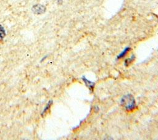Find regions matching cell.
I'll list each match as a JSON object with an SVG mask.
<instances>
[{"instance_id": "obj_6", "label": "cell", "mask_w": 158, "mask_h": 140, "mask_svg": "<svg viewBox=\"0 0 158 140\" xmlns=\"http://www.w3.org/2000/svg\"><path fill=\"white\" fill-rule=\"evenodd\" d=\"M134 60H135V56H132L131 57L125 60V66L129 65L130 64H131L133 62V61Z\"/></svg>"}, {"instance_id": "obj_1", "label": "cell", "mask_w": 158, "mask_h": 140, "mask_svg": "<svg viewBox=\"0 0 158 140\" xmlns=\"http://www.w3.org/2000/svg\"><path fill=\"white\" fill-rule=\"evenodd\" d=\"M120 104L123 108L128 112H132L136 107V101L130 94L123 96L120 100Z\"/></svg>"}, {"instance_id": "obj_3", "label": "cell", "mask_w": 158, "mask_h": 140, "mask_svg": "<svg viewBox=\"0 0 158 140\" xmlns=\"http://www.w3.org/2000/svg\"><path fill=\"white\" fill-rule=\"evenodd\" d=\"M82 80H83V81H84L85 85H86L90 90H93V88H94V83L91 82V81L88 80V79H86V78H85V77H83V78H82Z\"/></svg>"}, {"instance_id": "obj_4", "label": "cell", "mask_w": 158, "mask_h": 140, "mask_svg": "<svg viewBox=\"0 0 158 140\" xmlns=\"http://www.w3.org/2000/svg\"><path fill=\"white\" fill-rule=\"evenodd\" d=\"M6 36V31L4 27L0 25V41H2Z\"/></svg>"}, {"instance_id": "obj_2", "label": "cell", "mask_w": 158, "mask_h": 140, "mask_svg": "<svg viewBox=\"0 0 158 140\" xmlns=\"http://www.w3.org/2000/svg\"><path fill=\"white\" fill-rule=\"evenodd\" d=\"M32 10L34 13L36 14H41L45 12L46 7L43 5L36 4L34 5L32 7Z\"/></svg>"}, {"instance_id": "obj_5", "label": "cell", "mask_w": 158, "mask_h": 140, "mask_svg": "<svg viewBox=\"0 0 158 140\" xmlns=\"http://www.w3.org/2000/svg\"><path fill=\"white\" fill-rule=\"evenodd\" d=\"M130 50V47H126V48H125V49L118 56L117 58H118V59H120V58L123 57L128 53V52Z\"/></svg>"}]
</instances>
